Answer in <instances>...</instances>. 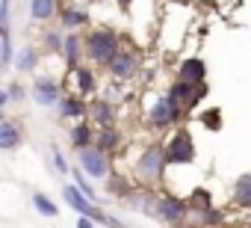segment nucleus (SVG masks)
Wrapping results in <instances>:
<instances>
[{"mask_svg":"<svg viewBox=\"0 0 251 228\" xmlns=\"http://www.w3.org/2000/svg\"><path fill=\"white\" fill-rule=\"evenodd\" d=\"M121 48H124V39L109 24H98V27H89L83 33V57L95 68H106Z\"/></svg>","mask_w":251,"mask_h":228,"instance_id":"obj_1","label":"nucleus"},{"mask_svg":"<svg viewBox=\"0 0 251 228\" xmlns=\"http://www.w3.org/2000/svg\"><path fill=\"white\" fill-rule=\"evenodd\" d=\"M166 172H169V160H166V145L163 140H151L139 157L133 160V181L139 187H160L166 181Z\"/></svg>","mask_w":251,"mask_h":228,"instance_id":"obj_2","label":"nucleus"},{"mask_svg":"<svg viewBox=\"0 0 251 228\" xmlns=\"http://www.w3.org/2000/svg\"><path fill=\"white\" fill-rule=\"evenodd\" d=\"M186 116H189V113H186L169 92H163V95H157V98L151 101V107H148V113H145V122H148L151 131L169 134V131L180 128V125L186 122Z\"/></svg>","mask_w":251,"mask_h":228,"instance_id":"obj_3","label":"nucleus"},{"mask_svg":"<svg viewBox=\"0 0 251 228\" xmlns=\"http://www.w3.org/2000/svg\"><path fill=\"white\" fill-rule=\"evenodd\" d=\"M142 68H145V54H142L136 45H124V48L115 54V59H112L103 71L109 74V80L130 83V80H136V77L142 74Z\"/></svg>","mask_w":251,"mask_h":228,"instance_id":"obj_4","label":"nucleus"},{"mask_svg":"<svg viewBox=\"0 0 251 228\" xmlns=\"http://www.w3.org/2000/svg\"><path fill=\"white\" fill-rule=\"evenodd\" d=\"M166 145V160L169 166H192L195 157H198V148H195V137L189 134V128H175L169 134V140H163Z\"/></svg>","mask_w":251,"mask_h":228,"instance_id":"obj_5","label":"nucleus"},{"mask_svg":"<svg viewBox=\"0 0 251 228\" xmlns=\"http://www.w3.org/2000/svg\"><path fill=\"white\" fill-rule=\"evenodd\" d=\"M62 89L71 92V95H80V98H86V101L98 98V92H100L98 68L89 65V62H80L77 68H68V71H65V83H62Z\"/></svg>","mask_w":251,"mask_h":228,"instance_id":"obj_6","label":"nucleus"},{"mask_svg":"<svg viewBox=\"0 0 251 228\" xmlns=\"http://www.w3.org/2000/svg\"><path fill=\"white\" fill-rule=\"evenodd\" d=\"M154 219H160V222L169 225V228L186 225V222H189V204H186V199H180V196H175V193H157Z\"/></svg>","mask_w":251,"mask_h":228,"instance_id":"obj_7","label":"nucleus"},{"mask_svg":"<svg viewBox=\"0 0 251 228\" xmlns=\"http://www.w3.org/2000/svg\"><path fill=\"white\" fill-rule=\"evenodd\" d=\"M77 166L83 169V175H86V178H92V181H106V178H109V172H112V157H109V154H103L100 148L89 145V148L77 151Z\"/></svg>","mask_w":251,"mask_h":228,"instance_id":"obj_8","label":"nucleus"},{"mask_svg":"<svg viewBox=\"0 0 251 228\" xmlns=\"http://www.w3.org/2000/svg\"><path fill=\"white\" fill-rule=\"evenodd\" d=\"M62 95H65V89H62V83H59L56 77H50V74H36V80H33V86H30V98H33L39 107L53 110Z\"/></svg>","mask_w":251,"mask_h":228,"instance_id":"obj_9","label":"nucleus"},{"mask_svg":"<svg viewBox=\"0 0 251 228\" xmlns=\"http://www.w3.org/2000/svg\"><path fill=\"white\" fill-rule=\"evenodd\" d=\"M166 92H169V95H172V98H175L183 110H186V113H192V110H195V107L207 98L210 86H207V83L192 86V83H186V80H177V77H175V80H172V86H169Z\"/></svg>","mask_w":251,"mask_h":228,"instance_id":"obj_10","label":"nucleus"},{"mask_svg":"<svg viewBox=\"0 0 251 228\" xmlns=\"http://www.w3.org/2000/svg\"><path fill=\"white\" fill-rule=\"evenodd\" d=\"M89 27H92V15H89L86 6L68 3V6L59 9V30H62V33H83V30H89Z\"/></svg>","mask_w":251,"mask_h":228,"instance_id":"obj_11","label":"nucleus"},{"mask_svg":"<svg viewBox=\"0 0 251 228\" xmlns=\"http://www.w3.org/2000/svg\"><path fill=\"white\" fill-rule=\"evenodd\" d=\"M53 110H56L59 122H68V125L71 122H80V119H89V101L80 98V95H71V92H65Z\"/></svg>","mask_w":251,"mask_h":228,"instance_id":"obj_12","label":"nucleus"},{"mask_svg":"<svg viewBox=\"0 0 251 228\" xmlns=\"http://www.w3.org/2000/svg\"><path fill=\"white\" fill-rule=\"evenodd\" d=\"M89 122L95 128H115L118 125V107L103 101V98H92L89 101Z\"/></svg>","mask_w":251,"mask_h":228,"instance_id":"obj_13","label":"nucleus"},{"mask_svg":"<svg viewBox=\"0 0 251 228\" xmlns=\"http://www.w3.org/2000/svg\"><path fill=\"white\" fill-rule=\"evenodd\" d=\"M175 77H177V80H186V83H192V86L207 83V62H204L201 57H183V59L177 62V68H175Z\"/></svg>","mask_w":251,"mask_h":228,"instance_id":"obj_14","label":"nucleus"},{"mask_svg":"<svg viewBox=\"0 0 251 228\" xmlns=\"http://www.w3.org/2000/svg\"><path fill=\"white\" fill-rule=\"evenodd\" d=\"M92 140H95V125L89 119H80V122H71L68 125V148L74 154L83 151V148H89Z\"/></svg>","mask_w":251,"mask_h":228,"instance_id":"obj_15","label":"nucleus"},{"mask_svg":"<svg viewBox=\"0 0 251 228\" xmlns=\"http://www.w3.org/2000/svg\"><path fill=\"white\" fill-rule=\"evenodd\" d=\"M92 145L100 148L103 154L115 157V154L121 151V145H124V137H121L118 125H115V128H95V140H92Z\"/></svg>","mask_w":251,"mask_h":228,"instance_id":"obj_16","label":"nucleus"},{"mask_svg":"<svg viewBox=\"0 0 251 228\" xmlns=\"http://www.w3.org/2000/svg\"><path fill=\"white\" fill-rule=\"evenodd\" d=\"M24 145V125L18 119L0 122V151H15Z\"/></svg>","mask_w":251,"mask_h":228,"instance_id":"obj_17","label":"nucleus"},{"mask_svg":"<svg viewBox=\"0 0 251 228\" xmlns=\"http://www.w3.org/2000/svg\"><path fill=\"white\" fill-rule=\"evenodd\" d=\"M139 184L133 181V178H127V175H121V172H109V178L103 181V193L109 196V199H118V201H124V199H127L133 190H136Z\"/></svg>","mask_w":251,"mask_h":228,"instance_id":"obj_18","label":"nucleus"},{"mask_svg":"<svg viewBox=\"0 0 251 228\" xmlns=\"http://www.w3.org/2000/svg\"><path fill=\"white\" fill-rule=\"evenodd\" d=\"M62 62H65V71L68 68H77L80 62H86L83 57V33H65L62 39Z\"/></svg>","mask_w":251,"mask_h":228,"instance_id":"obj_19","label":"nucleus"},{"mask_svg":"<svg viewBox=\"0 0 251 228\" xmlns=\"http://www.w3.org/2000/svg\"><path fill=\"white\" fill-rule=\"evenodd\" d=\"M59 9H62L59 0H30V18H33V24H42V27L56 21Z\"/></svg>","mask_w":251,"mask_h":228,"instance_id":"obj_20","label":"nucleus"},{"mask_svg":"<svg viewBox=\"0 0 251 228\" xmlns=\"http://www.w3.org/2000/svg\"><path fill=\"white\" fill-rule=\"evenodd\" d=\"M39 59H42V51L36 45H21L15 48V57H12V68L21 71V74H33L39 68Z\"/></svg>","mask_w":251,"mask_h":228,"instance_id":"obj_21","label":"nucleus"},{"mask_svg":"<svg viewBox=\"0 0 251 228\" xmlns=\"http://www.w3.org/2000/svg\"><path fill=\"white\" fill-rule=\"evenodd\" d=\"M127 201L133 210H139V213H145V216H154V201H157V190L154 187H136L127 199Z\"/></svg>","mask_w":251,"mask_h":228,"instance_id":"obj_22","label":"nucleus"},{"mask_svg":"<svg viewBox=\"0 0 251 228\" xmlns=\"http://www.w3.org/2000/svg\"><path fill=\"white\" fill-rule=\"evenodd\" d=\"M230 199L239 210H251V172L236 175V181L230 187Z\"/></svg>","mask_w":251,"mask_h":228,"instance_id":"obj_23","label":"nucleus"},{"mask_svg":"<svg viewBox=\"0 0 251 228\" xmlns=\"http://www.w3.org/2000/svg\"><path fill=\"white\" fill-rule=\"evenodd\" d=\"M71 181L77 184V190H80V193H83V196H86L92 204H98V207H100V193H98L95 181L83 175V169H80V166H71Z\"/></svg>","mask_w":251,"mask_h":228,"instance_id":"obj_24","label":"nucleus"},{"mask_svg":"<svg viewBox=\"0 0 251 228\" xmlns=\"http://www.w3.org/2000/svg\"><path fill=\"white\" fill-rule=\"evenodd\" d=\"M33 207H36L42 216H48V219H56V216H59V204H56L48 193H33Z\"/></svg>","mask_w":251,"mask_h":228,"instance_id":"obj_25","label":"nucleus"},{"mask_svg":"<svg viewBox=\"0 0 251 228\" xmlns=\"http://www.w3.org/2000/svg\"><path fill=\"white\" fill-rule=\"evenodd\" d=\"M62 39H65V33L62 30H53V27H45V33H42V45H45V51L48 54H62Z\"/></svg>","mask_w":251,"mask_h":228,"instance_id":"obj_26","label":"nucleus"},{"mask_svg":"<svg viewBox=\"0 0 251 228\" xmlns=\"http://www.w3.org/2000/svg\"><path fill=\"white\" fill-rule=\"evenodd\" d=\"M48 151H50V166H53V172H56V175H71V163H68V157L62 154V148L53 142Z\"/></svg>","mask_w":251,"mask_h":228,"instance_id":"obj_27","label":"nucleus"},{"mask_svg":"<svg viewBox=\"0 0 251 228\" xmlns=\"http://www.w3.org/2000/svg\"><path fill=\"white\" fill-rule=\"evenodd\" d=\"M198 122H201L207 131H222V125H225V119H222V110H219V107H210V110H204L201 116H198Z\"/></svg>","mask_w":251,"mask_h":228,"instance_id":"obj_28","label":"nucleus"},{"mask_svg":"<svg viewBox=\"0 0 251 228\" xmlns=\"http://www.w3.org/2000/svg\"><path fill=\"white\" fill-rule=\"evenodd\" d=\"M121 86L124 83H118V80H109L106 86H100V92H98V98H103V101H109V104H121L124 101V92H121Z\"/></svg>","mask_w":251,"mask_h":228,"instance_id":"obj_29","label":"nucleus"},{"mask_svg":"<svg viewBox=\"0 0 251 228\" xmlns=\"http://www.w3.org/2000/svg\"><path fill=\"white\" fill-rule=\"evenodd\" d=\"M6 92H9V101H12V104H21V101L30 95V89H27L24 83H9V86H6Z\"/></svg>","mask_w":251,"mask_h":228,"instance_id":"obj_30","label":"nucleus"},{"mask_svg":"<svg viewBox=\"0 0 251 228\" xmlns=\"http://www.w3.org/2000/svg\"><path fill=\"white\" fill-rule=\"evenodd\" d=\"M0 27H12V0H0Z\"/></svg>","mask_w":251,"mask_h":228,"instance_id":"obj_31","label":"nucleus"},{"mask_svg":"<svg viewBox=\"0 0 251 228\" xmlns=\"http://www.w3.org/2000/svg\"><path fill=\"white\" fill-rule=\"evenodd\" d=\"M74 228H98V225H95L89 216H77V225H74Z\"/></svg>","mask_w":251,"mask_h":228,"instance_id":"obj_32","label":"nucleus"},{"mask_svg":"<svg viewBox=\"0 0 251 228\" xmlns=\"http://www.w3.org/2000/svg\"><path fill=\"white\" fill-rule=\"evenodd\" d=\"M6 104H12L9 101V92H6V86H0V110H6Z\"/></svg>","mask_w":251,"mask_h":228,"instance_id":"obj_33","label":"nucleus"},{"mask_svg":"<svg viewBox=\"0 0 251 228\" xmlns=\"http://www.w3.org/2000/svg\"><path fill=\"white\" fill-rule=\"evenodd\" d=\"M115 3H118V9H121V12H127V9L136 3V0H115Z\"/></svg>","mask_w":251,"mask_h":228,"instance_id":"obj_34","label":"nucleus"},{"mask_svg":"<svg viewBox=\"0 0 251 228\" xmlns=\"http://www.w3.org/2000/svg\"><path fill=\"white\" fill-rule=\"evenodd\" d=\"M89 3H109V0H89Z\"/></svg>","mask_w":251,"mask_h":228,"instance_id":"obj_35","label":"nucleus"},{"mask_svg":"<svg viewBox=\"0 0 251 228\" xmlns=\"http://www.w3.org/2000/svg\"><path fill=\"white\" fill-rule=\"evenodd\" d=\"M3 119H6V113H3V110H0V122H3Z\"/></svg>","mask_w":251,"mask_h":228,"instance_id":"obj_36","label":"nucleus"},{"mask_svg":"<svg viewBox=\"0 0 251 228\" xmlns=\"http://www.w3.org/2000/svg\"><path fill=\"white\" fill-rule=\"evenodd\" d=\"M239 228H251V222H248V225H239Z\"/></svg>","mask_w":251,"mask_h":228,"instance_id":"obj_37","label":"nucleus"}]
</instances>
